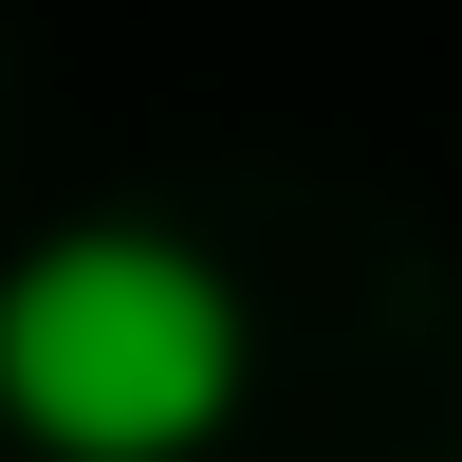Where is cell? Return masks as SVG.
Listing matches in <instances>:
<instances>
[{
	"label": "cell",
	"mask_w": 462,
	"mask_h": 462,
	"mask_svg": "<svg viewBox=\"0 0 462 462\" xmlns=\"http://www.w3.org/2000/svg\"><path fill=\"white\" fill-rule=\"evenodd\" d=\"M259 389V296L222 241L111 204L0 259V444L19 462H204Z\"/></svg>",
	"instance_id": "cell-1"
}]
</instances>
